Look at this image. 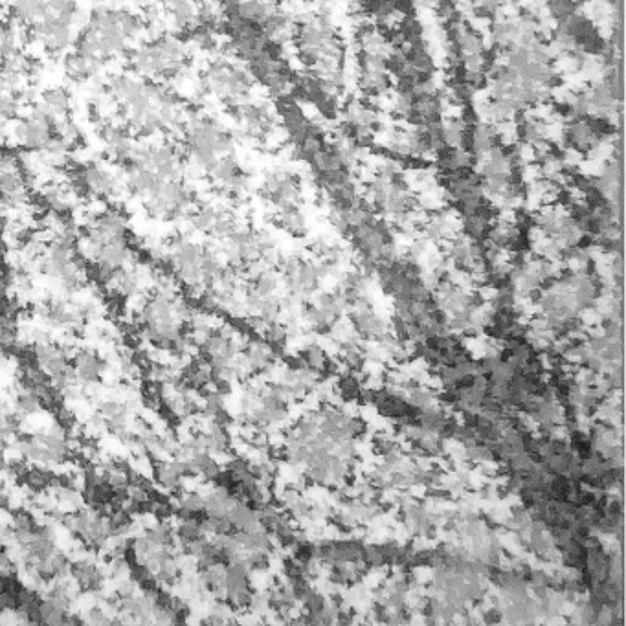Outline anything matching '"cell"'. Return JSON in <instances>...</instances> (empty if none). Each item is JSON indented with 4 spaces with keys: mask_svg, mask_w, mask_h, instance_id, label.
<instances>
[{
    "mask_svg": "<svg viewBox=\"0 0 626 626\" xmlns=\"http://www.w3.org/2000/svg\"><path fill=\"white\" fill-rule=\"evenodd\" d=\"M180 131V149L184 160L204 173H208L224 157L234 155V136L212 116L193 114L182 122Z\"/></svg>",
    "mask_w": 626,
    "mask_h": 626,
    "instance_id": "obj_3",
    "label": "cell"
},
{
    "mask_svg": "<svg viewBox=\"0 0 626 626\" xmlns=\"http://www.w3.org/2000/svg\"><path fill=\"white\" fill-rule=\"evenodd\" d=\"M127 56L135 74L164 85L184 78L188 68L186 46L173 34L153 35Z\"/></svg>",
    "mask_w": 626,
    "mask_h": 626,
    "instance_id": "obj_4",
    "label": "cell"
},
{
    "mask_svg": "<svg viewBox=\"0 0 626 626\" xmlns=\"http://www.w3.org/2000/svg\"><path fill=\"white\" fill-rule=\"evenodd\" d=\"M34 180L35 168L28 158L0 149V206H23Z\"/></svg>",
    "mask_w": 626,
    "mask_h": 626,
    "instance_id": "obj_8",
    "label": "cell"
},
{
    "mask_svg": "<svg viewBox=\"0 0 626 626\" xmlns=\"http://www.w3.org/2000/svg\"><path fill=\"white\" fill-rule=\"evenodd\" d=\"M146 26L144 17L127 6L98 4L90 12L87 23L79 30L72 46L109 65L135 48L133 45Z\"/></svg>",
    "mask_w": 626,
    "mask_h": 626,
    "instance_id": "obj_2",
    "label": "cell"
},
{
    "mask_svg": "<svg viewBox=\"0 0 626 626\" xmlns=\"http://www.w3.org/2000/svg\"><path fill=\"white\" fill-rule=\"evenodd\" d=\"M202 89L224 103L230 111L239 103L250 100L252 74L230 61H212L202 72Z\"/></svg>",
    "mask_w": 626,
    "mask_h": 626,
    "instance_id": "obj_6",
    "label": "cell"
},
{
    "mask_svg": "<svg viewBox=\"0 0 626 626\" xmlns=\"http://www.w3.org/2000/svg\"><path fill=\"white\" fill-rule=\"evenodd\" d=\"M39 614H41V623L45 625H67V615L70 612L52 603L50 599H45V601H39Z\"/></svg>",
    "mask_w": 626,
    "mask_h": 626,
    "instance_id": "obj_21",
    "label": "cell"
},
{
    "mask_svg": "<svg viewBox=\"0 0 626 626\" xmlns=\"http://www.w3.org/2000/svg\"><path fill=\"white\" fill-rule=\"evenodd\" d=\"M43 408L41 399L30 390H23L17 395V410L23 415L37 414Z\"/></svg>",
    "mask_w": 626,
    "mask_h": 626,
    "instance_id": "obj_24",
    "label": "cell"
},
{
    "mask_svg": "<svg viewBox=\"0 0 626 626\" xmlns=\"http://www.w3.org/2000/svg\"><path fill=\"white\" fill-rule=\"evenodd\" d=\"M48 4H50V0H10L12 21L21 24L26 30L43 17Z\"/></svg>",
    "mask_w": 626,
    "mask_h": 626,
    "instance_id": "obj_12",
    "label": "cell"
},
{
    "mask_svg": "<svg viewBox=\"0 0 626 626\" xmlns=\"http://www.w3.org/2000/svg\"><path fill=\"white\" fill-rule=\"evenodd\" d=\"M327 599H325L324 593L313 592L305 601H303V608H305V614H320L322 610H325L327 606Z\"/></svg>",
    "mask_w": 626,
    "mask_h": 626,
    "instance_id": "obj_27",
    "label": "cell"
},
{
    "mask_svg": "<svg viewBox=\"0 0 626 626\" xmlns=\"http://www.w3.org/2000/svg\"><path fill=\"white\" fill-rule=\"evenodd\" d=\"M74 369H76V375H78V381L81 384H90V382L100 381V377L105 371V362L94 351L85 349L76 355Z\"/></svg>",
    "mask_w": 626,
    "mask_h": 626,
    "instance_id": "obj_15",
    "label": "cell"
},
{
    "mask_svg": "<svg viewBox=\"0 0 626 626\" xmlns=\"http://www.w3.org/2000/svg\"><path fill=\"white\" fill-rule=\"evenodd\" d=\"M147 540L155 546V548H175V531L168 524H157V526L149 527L146 533Z\"/></svg>",
    "mask_w": 626,
    "mask_h": 626,
    "instance_id": "obj_20",
    "label": "cell"
},
{
    "mask_svg": "<svg viewBox=\"0 0 626 626\" xmlns=\"http://www.w3.org/2000/svg\"><path fill=\"white\" fill-rule=\"evenodd\" d=\"M70 190L85 199H112L123 190L122 177L107 162L87 160L70 171Z\"/></svg>",
    "mask_w": 626,
    "mask_h": 626,
    "instance_id": "obj_7",
    "label": "cell"
},
{
    "mask_svg": "<svg viewBox=\"0 0 626 626\" xmlns=\"http://www.w3.org/2000/svg\"><path fill=\"white\" fill-rule=\"evenodd\" d=\"M206 2L202 0H164V10L169 23L177 32L190 34L201 24L202 12Z\"/></svg>",
    "mask_w": 626,
    "mask_h": 626,
    "instance_id": "obj_10",
    "label": "cell"
},
{
    "mask_svg": "<svg viewBox=\"0 0 626 626\" xmlns=\"http://www.w3.org/2000/svg\"><path fill=\"white\" fill-rule=\"evenodd\" d=\"M125 412H127V408L122 403H116V401H107V403L100 404V414L105 419L114 417V415L125 414Z\"/></svg>",
    "mask_w": 626,
    "mask_h": 626,
    "instance_id": "obj_28",
    "label": "cell"
},
{
    "mask_svg": "<svg viewBox=\"0 0 626 626\" xmlns=\"http://www.w3.org/2000/svg\"><path fill=\"white\" fill-rule=\"evenodd\" d=\"M81 10L76 0H50L43 17L26 28V35L41 45L46 54L61 56L74 45Z\"/></svg>",
    "mask_w": 626,
    "mask_h": 626,
    "instance_id": "obj_5",
    "label": "cell"
},
{
    "mask_svg": "<svg viewBox=\"0 0 626 626\" xmlns=\"http://www.w3.org/2000/svg\"><path fill=\"white\" fill-rule=\"evenodd\" d=\"M155 579L160 586H175L180 579L179 557L173 553V549H166L162 559L158 562L155 570Z\"/></svg>",
    "mask_w": 626,
    "mask_h": 626,
    "instance_id": "obj_17",
    "label": "cell"
},
{
    "mask_svg": "<svg viewBox=\"0 0 626 626\" xmlns=\"http://www.w3.org/2000/svg\"><path fill=\"white\" fill-rule=\"evenodd\" d=\"M100 4H109V6H146L147 0H98Z\"/></svg>",
    "mask_w": 626,
    "mask_h": 626,
    "instance_id": "obj_30",
    "label": "cell"
},
{
    "mask_svg": "<svg viewBox=\"0 0 626 626\" xmlns=\"http://www.w3.org/2000/svg\"><path fill=\"white\" fill-rule=\"evenodd\" d=\"M261 195L270 204H274L278 212L289 210V208H300V204H302V184L291 171L278 169V171L269 173L263 180Z\"/></svg>",
    "mask_w": 626,
    "mask_h": 626,
    "instance_id": "obj_9",
    "label": "cell"
},
{
    "mask_svg": "<svg viewBox=\"0 0 626 626\" xmlns=\"http://www.w3.org/2000/svg\"><path fill=\"white\" fill-rule=\"evenodd\" d=\"M87 625L105 626L112 625V617L105 608L101 606H92L87 614L83 615Z\"/></svg>",
    "mask_w": 626,
    "mask_h": 626,
    "instance_id": "obj_26",
    "label": "cell"
},
{
    "mask_svg": "<svg viewBox=\"0 0 626 626\" xmlns=\"http://www.w3.org/2000/svg\"><path fill=\"white\" fill-rule=\"evenodd\" d=\"M105 67L107 65L101 63L100 59L89 56L85 52H79L76 48H72V52H68L63 61V70L67 78L76 83H87L98 78Z\"/></svg>",
    "mask_w": 626,
    "mask_h": 626,
    "instance_id": "obj_11",
    "label": "cell"
},
{
    "mask_svg": "<svg viewBox=\"0 0 626 626\" xmlns=\"http://www.w3.org/2000/svg\"><path fill=\"white\" fill-rule=\"evenodd\" d=\"M39 107H43L46 112H50L56 118H70L72 111V96L67 89L63 87H50V89L41 92L39 98Z\"/></svg>",
    "mask_w": 626,
    "mask_h": 626,
    "instance_id": "obj_14",
    "label": "cell"
},
{
    "mask_svg": "<svg viewBox=\"0 0 626 626\" xmlns=\"http://www.w3.org/2000/svg\"><path fill=\"white\" fill-rule=\"evenodd\" d=\"M70 575L74 577V581H76L79 588L85 590V592H98L101 586H103V581H105V575H103L100 568H98L94 562H90V560L72 562Z\"/></svg>",
    "mask_w": 626,
    "mask_h": 626,
    "instance_id": "obj_13",
    "label": "cell"
},
{
    "mask_svg": "<svg viewBox=\"0 0 626 626\" xmlns=\"http://www.w3.org/2000/svg\"><path fill=\"white\" fill-rule=\"evenodd\" d=\"M245 560L250 571H265L270 568V553L265 551H248Z\"/></svg>",
    "mask_w": 626,
    "mask_h": 626,
    "instance_id": "obj_25",
    "label": "cell"
},
{
    "mask_svg": "<svg viewBox=\"0 0 626 626\" xmlns=\"http://www.w3.org/2000/svg\"><path fill=\"white\" fill-rule=\"evenodd\" d=\"M107 524H109V533L112 537H125L131 527H133V516L127 511V509H112L111 513L107 515Z\"/></svg>",
    "mask_w": 626,
    "mask_h": 626,
    "instance_id": "obj_19",
    "label": "cell"
},
{
    "mask_svg": "<svg viewBox=\"0 0 626 626\" xmlns=\"http://www.w3.org/2000/svg\"><path fill=\"white\" fill-rule=\"evenodd\" d=\"M481 621H483V623H487V625H496V623H500V621H502V610H498L496 606L491 608V610H485Z\"/></svg>",
    "mask_w": 626,
    "mask_h": 626,
    "instance_id": "obj_29",
    "label": "cell"
},
{
    "mask_svg": "<svg viewBox=\"0 0 626 626\" xmlns=\"http://www.w3.org/2000/svg\"><path fill=\"white\" fill-rule=\"evenodd\" d=\"M201 537H208V535L202 531L201 524L197 520H180L179 526L175 529V538L179 540L180 546Z\"/></svg>",
    "mask_w": 626,
    "mask_h": 626,
    "instance_id": "obj_23",
    "label": "cell"
},
{
    "mask_svg": "<svg viewBox=\"0 0 626 626\" xmlns=\"http://www.w3.org/2000/svg\"><path fill=\"white\" fill-rule=\"evenodd\" d=\"M107 94L120 109L125 127L140 138L166 136L180 129L184 111L177 94L164 83L138 74H114L107 81Z\"/></svg>",
    "mask_w": 626,
    "mask_h": 626,
    "instance_id": "obj_1",
    "label": "cell"
},
{
    "mask_svg": "<svg viewBox=\"0 0 626 626\" xmlns=\"http://www.w3.org/2000/svg\"><path fill=\"white\" fill-rule=\"evenodd\" d=\"M153 474L158 485L166 491L177 492L182 487V476L177 470L175 461H157L153 467Z\"/></svg>",
    "mask_w": 626,
    "mask_h": 626,
    "instance_id": "obj_18",
    "label": "cell"
},
{
    "mask_svg": "<svg viewBox=\"0 0 626 626\" xmlns=\"http://www.w3.org/2000/svg\"><path fill=\"white\" fill-rule=\"evenodd\" d=\"M280 287V276L274 270H263L252 280V289L261 294L263 298L274 296L276 289Z\"/></svg>",
    "mask_w": 626,
    "mask_h": 626,
    "instance_id": "obj_22",
    "label": "cell"
},
{
    "mask_svg": "<svg viewBox=\"0 0 626 626\" xmlns=\"http://www.w3.org/2000/svg\"><path fill=\"white\" fill-rule=\"evenodd\" d=\"M21 107H23V90L0 87V125L19 120Z\"/></svg>",
    "mask_w": 626,
    "mask_h": 626,
    "instance_id": "obj_16",
    "label": "cell"
}]
</instances>
